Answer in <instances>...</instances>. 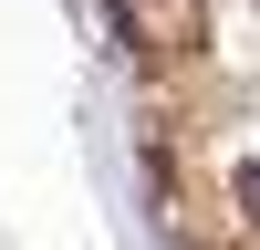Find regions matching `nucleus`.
Listing matches in <instances>:
<instances>
[{
    "label": "nucleus",
    "mask_w": 260,
    "mask_h": 250,
    "mask_svg": "<svg viewBox=\"0 0 260 250\" xmlns=\"http://www.w3.org/2000/svg\"><path fill=\"white\" fill-rule=\"evenodd\" d=\"M240 198H250V219H260V157H250V167H240Z\"/></svg>",
    "instance_id": "1"
}]
</instances>
